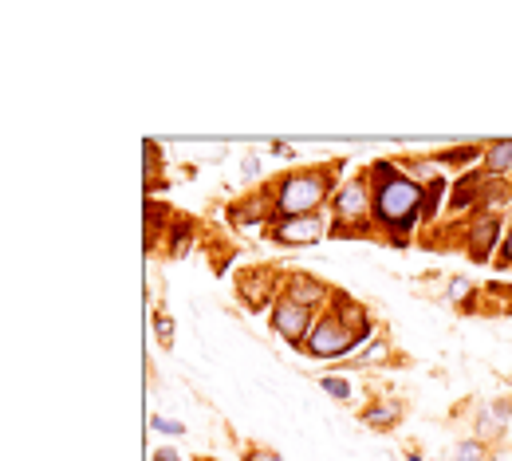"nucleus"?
Returning a JSON list of instances; mask_svg holds the SVG:
<instances>
[{
	"label": "nucleus",
	"mask_w": 512,
	"mask_h": 461,
	"mask_svg": "<svg viewBox=\"0 0 512 461\" xmlns=\"http://www.w3.org/2000/svg\"><path fill=\"white\" fill-rule=\"evenodd\" d=\"M323 391H331L335 398H347V383L343 379H323Z\"/></svg>",
	"instance_id": "obj_12"
},
{
	"label": "nucleus",
	"mask_w": 512,
	"mask_h": 461,
	"mask_svg": "<svg viewBox=\"0 0 512 461\" xmlns=\"http://www.w3.org/2000/svg\"><path fill=\"white\" fill-rule=\"evenodd\" d=\"M351 343H355V331L343 328V320H323L320 328L312 331V339H308V347H312V355H347L351 351Z\"/></svg>",
	"instance_id": "obj_3"
},
{
	"label": "nucleus",
	"mask_w": 512,
	"mask_h": 461,
	"mask_svg": "<svg viewBox=\"0 0 512 461\" xmlns=\"http://www.w3.org/2000/svg\"><path fill=\"white\" fill-rule=\"evenodd\" d=\"M390 418H394V410H371V414H367V422H379V426L390 422Z\"/></svg>",
	"instance_id": "obj_16"
},
{
	"label": "nucleus",
	"mask_w": 512,
	"mask_h": 461,
	"mask_svg": "<svg viewBox=\"0 0 512 461\" xmlns=\"http://www.w3.org/2000/svg\"><path fill=\"white\" fill-rule=\"evenodd\" d=\"M505 261H512V229H509V241H505Z\"/></svg>",
	"instance_id": "obj_18"
},
{
	"label": "nucleus",
	"mask_w": 512,
	"mask_h": 461,
	"mask_svg": "<svg viewBox=\"0 0 512 461\" xmlns=\"http://www.w3.org/2000/svg\"><path fill=\"white\" fill-rule=\"evenodd\" d=\"M379 178H383V186H379L375 209H379L383 225L406 233L422 217V209H426V190L418 182L402 178V174H390V166H379Z\"/></svg>",
	"instance_id": "obj_1"
},
{
	"label": "nucleus",
	"mask_w": 512,
	"mask_h": 461,
	"mask_svg": "<svg viewBox=\"0 0 512 461\" xmlns=\"http://www.w3.org/2000/svg\"><path fill=\"white\" fill-rule=\"evenodd\" d=\"M481 190V178L477 174H469V178H461L457 182V190H453V209H465L469 201H473V194Z\"/></svg>",
	"instance_id": "obj_10"
},
{
	"label": "nucleus",
	"mask_w": 512,
	"mask_h": 461,
	"mask_svg": "<svg viewBox=\"0 0 512 461\" xmlns=\"http://www.w3.org/2000/svg\"><path fill=\"white\" fill-rule=\"evenodd\" d=\"M481 458V450H477V446H473V442H469V446H461V450H457V461H477Z\"/></svg>",
	"instance_id": "obj_15"
},
{
	"label": "nucleus",
	"mask_w": 512,
	"mask_h": 461,
	"mask_svg": "<svg viewBox=\"0 0 512 461\" xmlns=\"http://www.w3.org/2000/svg\"><path fill=\"white\" fill-rule=\"evenodd\" d=\"M154 461H178V454H174V450H158V454H154Z\"/></svg>",
	"instance_id": "obj_17"
},
{
	"label": "nucleus",
	"mask_w": 512,
	"mask_h": 461,
	"mask_svg": "<svg viewBox=\"0 0 512 461\" xmlns=\"http://www.w3.org/2000/svg\"><path fill=\"white\" fill-rule=\"evenodd\" d=\"M272 324L276 331L284 335V339H292V343H300L304 335H308V324H312V312L304 308V304H296V300H284L276 312H272Z\"/></svg>",
	"instance_id": "obj_4"
},
{
	"label": "nucleus",
	"mask_w": 512,
	"mask_h": 461,
	"mask_svg": "<svg viewBox=\"0 0 512 461\" xmlns=\"http://www.w3.org/2000/svg\"><path fill=\"white\" fill-rule=\"evenodd\" d=\"M485 162H489V170H493V174L512 170V142H493V146L485 150Z\"/></svg>",
	"instance_id": "obj_9"
},
{
	"label": "nucleus",
	"mask_w": 512,
	"mask_h": 461,
	"mask_svg": "<svg viewBox=\"0 0 512 461\" xmlns=\"http://www.w3.org/2000/svg\"><path fill=\"white\" fill-rule=\"evenodd\" d=\"M449 296H453V300H465V296H469V284H465V280H453V284H449Z\"/></svg>",
	"instance_id": "obj_14"
},
{
	"label": "nucleus",
	"mask_w": 512,
	"mask_h": 461,
	"mask_svg": "<svg viewBox=\"0 0 512 461\" xmlns=\"http://www.w3.org/2000/svg\"><path fill=\"white\" fill-rule=\"evenodd\" d=\"M320 296H323V288H320V284H312L308 276H296V280H292V300H296V304L312 308Z\"/></svg>",
	"instance_id": "obj_8"
},
{
	"label": "nucleus",
	"mask_w": 512,
	"mask_h": 461,
	"mask_svg": "<svg viewBox=\"0 0 512 461\" xmlns=\"http://www.w3.org/2000/svg\"><path fill=\"white\" fill-rule=\"evenodd\" d=\"M316 237H323L320 217H284L276 225V241H316Z\"/></svg>",
	"instance_id": "obj_5"
},
{
	"label": "nucleus",
	"mask_w": 512,
	"mask_h": 461,
	"mask_svg": "<svg viewBox=\"0 0 512 461\" xmlns=\"http://www.w3.org/2000/svg\"><path fill=\"white\" fill-rule=\"evenodd\" d=\"M323 198V178L320 174H304V178H288L284 190H280V213L284 217H296V213H308L316 209Z\"/></svg>",
	"instance_id": "obj_2"
},
{
	"label": "nucleus",
	"mask_w": 512,
	"mask_h": 461,
	"mask_svg": "<svg viewBox=\"0 0 512 461\" xmlns=\"http://www.w3.org/2000/svg\"><path fill=\"white\" fill-rule=\"evenodd\" d=\"M150 426L162 430V434H182V426L178 422H166V418H150Z\"/></svg>",
	"instance_id": "obj_13"
},
{
	"label": "nucleus",
	"mask_w": 512,
	"mask_h": 461,
	"mask_svg": "<svg viewBox=\"0 0 512 461\" xmlns=\"http://www.w3.org/2000/svg\"><path fill=\"white\" fill-rule=\"evenodd\" d=\"M473 154H477L473 146H461V150H449V154H442V158H446V162H469Z\"/></svg>",
	"instance_id": "obj_11"
},
{
	"label": "nucleus",
	"mask_w": 512,
	"mask_h": 461,
	"mask_svg": "<svg viewBox=\"0 0 512 461\" xmlns=\"http://www.w3.org/2000/svg\"><path fill=\"white\" fill-rule=\"evenodd\" d=\"M493 241H497V217H485V221H477V229H473V237H469V249H473V257H477V261H485V253L493 249Z\"/></svg>",
	"instance_id": "obj_7"
},
{
	"label": "nucleus",
	"mask_w": 512,
	"mask_h": 461,
	"mask_svg": "<svg viewBox=\"0 0 512 461\" xmlns=\"http://www.w3.org/2000/svg\"><path fill=\"white\" fill-rule=\"evenodd\" d=\"M335 209H339V217H343V221L363 217V209H367V182H363V178L347 182V186L339 190V198H335Z\"/></svg>",
	"instance_id": "obj_6"
},
{
	"label": "nucleus",
	"mask_w": 512,
	"mask_h": 461,
	"mask_svg": "<svg viewBox=\"0 0 512 461\" xmlns=\"http://www.w3.org/2000/svg\"><path fill=\"white\" fill-rule=\"evenodd\" d=\"M268 461H280V458H268Z\"/></svg>",
	"instance_id": "obj_19"
}]
</instances>
